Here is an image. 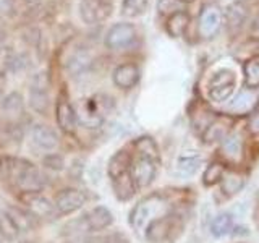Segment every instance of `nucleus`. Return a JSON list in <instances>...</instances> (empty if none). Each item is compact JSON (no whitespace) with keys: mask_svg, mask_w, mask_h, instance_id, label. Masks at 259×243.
Returning <instances> with one entry per match:
<instances>
[{"mask_svg":"<svg viewBox=\"0 0 259 243\" xmlns=\"http://www.w3.org/2000/svg\"><path fill=\"white\" fill-rule=\"evenodd\" d=\"M0 172L7 180L13 182L23 191H40L44 180L32 162L20 157L0 159Z\"/></svg>","mask_w":259,"mask_h":243,"instance_id":"nucleus-1","label":"nucleus"},{"mask_svg":"<svg viewBox=\"0 0 259 243\" xmlns=\"http://www.w3.org/2000/svg\"><path fill=\"white\" fill-rule=\"evenodd\" d=\"M112 107L113 101L109 96L96 94L81 104L79 113H76L78 122L88 128H97L104 122L105 115L112 110Z\"/></svg>","mask_w":259,"mask_h":243,"instance_id":"nucleus-2","label":"nucleus"},{"mask_svg":"<svg viewBox=\"0 0 259 243\" xmlns=\"http://www.w3.org/2000/svg\"><path fill=\"white\" fill-rule=\"evenodd\" d=\"M162 209H164V201L159 196L154 194V196L146 198L133 208L132 214H130V224L135 230H143L154 219L159 217Z\"/></svg>","mask_w":259,"mask_h":243,"instance_id":"nucleus-3","label":"nucleus"},{"mask_svg":"<svg viewBox=\"0 0 259 243\" xmlns=\"http://www.w3.org/2000/svg\"><path fill=\"white\" fill-rule=\"evenodd\" d=\"M235 73L232 70H219L209 83V97L214 102H224L232 96L235 89Z\"/></svg>","mask_w":259,"mask_h":243,"instance_id":"nucleus-4","label":"nucleus"},{"mask_svg":"<svg viewBox=\"0 0 259 243\" xmlns=\"http://www.w3.org/2000/svg\"><path fill=\"white\" fill-rule=\"evenodd\" d=\"M157 162L159 160L146 156H140L132 162L130 174L133 177L136 188H146V186H149L152 183L157 174Z\"/></svg>","mask_w":259,"mask_h":243,"instance_id":"nucleus-5","label":"nucleus"},{"mask_svg":"<svg viewBox=\"0 0 259 243\" xmlns=\"http://www.w3.org/2000/svg\"><path fill=\"white\" fill-rule=\"evenodd\" d=\"M136 39V29L130 23H117L105 34V46L110 51H121L130 47Z\"/></svg>","mask_w":259,"mask_h":243,"instance_id":"nucleus-6","label":"nucleus"},{"mask_svg":"<svg viewBox=\"0 0 259 243\" xmlns=\"http://www.w3.org/2000/svg\"><path fill=\"white\" fill-rule=\"evenodd\" d=\"M112 13L110 0H81L79 16L86 24H97L107 20Z\"/></svg>","mask_w":259,"mask_h":243,"instance_id":"nucleus-7","label":"nucleus"},{"mask_svg":"<svg viewBox=\"0 0 259 243\" xmlns=\"http://www.w3.org/2000/svg\"><path fill=\"white\" fill-rule=\"evenodd\" d=\"M222 24V12L217 5H207L202 8L199 15V23H198V31L201 37L210 39L214 37Z\"/></svg>","mask_w":259,"mask_h":243,"instance_id":"nucleus-8","label":"nucleus"},{"mask_svg":"<svg viewBox=\"0 0 259 243\" xmlns=\"http://www.w3.org/2000/svg\"><path fill=\"white\" fill-rule=\"evenodd\" d=\"M88 201L84 191L76 188H65L55 196V208L60 214H71L81 209Z\"/></svg>","mask_w":259,"mask_h":243,"instance_id":"nucleus-9","label":"nucleus"},{"mask_svg":"<svg viewBox=\"0 0 259 243\" xmlns=\"http://www.w3.org/2000/svg\"><path fill=\"white\" fill-rule=\"evenodd\" d=\"M20 201L36 217H51L55 211L52 202L46 196H42L39 191H21Z\"/></svg>","mask_w":259,"mask_h":243,"instance_id":"nucleus-10","label":"nucleus"},{"mask_svg":"<svg viewBox=\"0 0 259 243\" xmlns=\"http://www.w3.org/2000/svg\"><path fill=\"white\" fill-rule=\"evenodd\" d=\"M55 118L57 125H59L65 133H73L78 127V115L73 105L68 102V99H65L63 96L59 97L55 107Z\"/></svg>","mask_w":259,"mask_h":243,"instance_id":"nucleus-11","label":"nucleus"},{"mask_svg":"<svg viewBox=\"0 0 259 243\" xmlns=\"http://www.w3.org/2000/svg\"><path fill=\"white\" fill-rule=\"evenodd\" d=\"M113 222V216L105 206H96L84 216L83 224L88 232H99L110 227Z\"/></svg>","mask_w":259,"mask_h":243,"instance_id":"nucleus-12","label":"nucleus"},{"mask_svg":"<svg viewBox=\"0 0 259 243\" xmlns=\"http://www.w3.org/2000/svg\"><path fill=\"white\" fill-rule=\"evenodd\" d=\"M113 83L120 89H132L140 81V68L135 63H123L113 70Z\"/></svg>","mask_w":259,"mask_h":243,"instance_id":"nucleus-13","label":"nucleus"},{"mask_svg":"<svg viewBox=\"0 0 259 243\" xmlns=\"http://www.w3.org/2000/svg\"><path fill=\"white\" fill-rule=\"evenodd\" d=\"M256 104H257V94L248 88L235 96V99L227 107V112L233 113V115H245V113L254 110Z\"/></svg>","mask_w":259,"mask_h":243,"instance_id":"nucleus-14","label":"nucleus"},{"mask_svg":"<svg viewBox=\"0 0 259 243\" xmlns=\"http://www.w3.org/2000/svg\"><path fill=\"white\" fill-rule=\"evenodd\" d=\"M248 7L245 2L237 0L227 8V28L230 32H238L248 20Z\"/></svg>","mask_w":259,"mask_h":243,"instance_id":"nucleus-15","label":"nucleus"},{"mask_svg":"<svg viewBox=\"0 0 259 243\" xmlns=\"http://www.w3.org/2000/svg\"><path fill=\"white\" fill-rule=\"evenodd\" d=\"M170 219L168 217H157L146 227V240L151 243H162L167 240L170 233Z\"/></svg>","mask_w":259,"mask_h":243,"instance_id":"nucleus-16","label":"nucleus"},{"mask_svg":"<svg viewBox=\"0 0 259 243\" xmlns=\"http://www.w3.org/2000/svg\"><path fill=\"white\" fill-rule=\"evenodd\" d=\"M32 141L42 149H54L59 144V135L47 125H36L32 128Z\"/></svg>","mask_w":259,"mask_h":243,"instance_id":"nucleus-17","label":"nucleus"},{"mask_svg":"<svg viewBox=\"0 0 259 243\" xmlns=\"http://www.w3.org/2000/svg\"><path fill=\"white\" fill-rule=\"evenodd\" d=\"M130 167H132V157H130V154L126 151L115 152L110 157L109 166H107V174L110 177V180L130 172Z\"/></svg>","mask_w":259,"mask_h":243,"instance_id":"nucleus-18","label":"nucleus"},{"mask_svg":"<svg viewBox=\"0 0 259 243\" xmlns=\"http://www.w3.org/2000/svg\"><path fill=\"white\" fill-rule=\"evenodd\" d=\"M112 186H113V191H115V196L120 201H128L130 198H133V194L136 191V185H135L133 177L130 172L113 178Z\"/></svg>","mask_w":259,"mask_h":243,"instance_id":"nucleus-19","label":"nucleus"},{"mask_svg":"<svg viewBox=\"0 0 259 243\" xmlns=\"http://www.w3.org/2000/svg\"><path fill=\"white\" fill-rule=\"evenodd\" d=\"M91 62H93V59H91V55H89V52L83 51V49H79V51L73 52L68 57L67 70L71 73L73 76H76V75H79V73L86 71L89 67H91Z\"/></svg>","mask_w":259,"mask_h":243,"instance_id":"nucleus-20","label":"nucleus"},{"mask_svg":"<svg viewBox=\"0 0 259 243\" xmlns=\"http://www.w3.org/2000/svg\"><path fill=\"white\" fill-rule=\"evenodd\" d=\"M233 229H235V219L229 213L217 214L212 219V222H210V233H212L214 237H217V238L225 237V235L232 233Z\"/></svg>","mask_w":259,"mask_h":243,"instance_id":"nucleus-21","label":"nucleus"},{"mask_svg":"<svg viewBox=\"0 0 259 243\" xmlns=\"http://www.w3.org/2000/svg\"><path fill=\"white\" fill-rule=\"evenodd\" d=\"M5 211L8 213V216L13 219V222L20 229V232H28V230H32L36 227V217L32 216L29 211H23V209L15 208V206L7 208Z\"/></svg>","mask_w":259,"mask_h":243,"instance_id":"nucleus-22","label":"nucleus"},{"mask_svg":"<svg viewBox=\"0 0 259 243\" xmlns=\"http://www.w3.org/2000/svg\"><path fill=\"white\" fill-rule=\"evenodd\" d=\"M190 24V15L186 12H175L167 20V32L172 37H180L185 34Z\"/></svg>","mask_w":259,"mask_h":243,"instance_id":"nucleus-23","label":"nucleus"},{"mask_svg":"<svg viewBox=\"0 0 259 243\" xmlns=\"http://www.w3.org/2000/svg\"><path fill=\"white\" fill-rule=\"evenodd\" d=\"M201 167V157L198 152H185L177 159V169L185 175H193L196 174Z\"/></svg>","mask_w":259,"mask_h":243,"instance_id":"nucleus-24","label":"nucleus"},{"mask_svg":"<svg viewBox=\"0 0 259 243\" xmlns=\"http://www.w3.org/2000/svg\"><path fill=\"white\" fill-rule=\"evenodd\" d=\"M221 183H222V191L227 196H233V194H237L238 191L243 190V186H245V177L232 170V172L224 174Z\"/></svg>","mask_w":259,"mask_h":243,"instance_id":"nucleus-25","label":"nucleus"},{"mask_svg":"<svg viewBox=\"0 0 259 243\" xmlns=\"http://www.w3.org/2000/svg\"><path fill=\"white\" fill-rule=\"evenodd\" d=\"M20 235V229L8 216L5 209H0V237L7 241H15Z\"/></svg>","mask_w":259,"mask_h":243,"instance_id":"nucleus-26","label":"nucleus"},{"mask_svg":"<svg viewBox=\"0 0 259 243\" xmlns=\"http://www.w3.org/2000/svg\"><path fill=\"white\" fill-rule=\"evenodd\" d=\"M229 136V125L224 120H215L210 122L207 128L204 130V141L206 143H214V141H224Z\"/></svg>","mask_w":259,"mask_h":243,"instance_id":"nucleus-27","label":"nucleus"},{"mask_svg":"<svg viewBox=\"0 0 259 243\" xmlns=\"http://www.w3.org/2000/svg\"><path fill=\"white\" fill-rule=\"evenodd\" d=\"M222 154L230 160L241 157V138L238 135H229L222 143Z\"/></svg>","mask_w":259,"mask_h":243,"instance_id":"nucleus-28","label":"nucleus"},{"mask_svg":"<svg viewBox=\"0 0 259 243\" xmlns=\"http://www.w3.org/2000/svg\"><path fill=\"white\" fill-rule=\"evenodd\" d=\"M245 71V83L248 88H259V57L249 59L243 65Z\"/></svg>","mask_w":259,"mask_h":243,"instance_id":"nucleus-29","label":"nucleus"},{"mask_svg":"<svg viewBox=\"0 0 259 243\" xmlns=\"http://www.w3.org/2000/svg\"><path fill=\"white\" fill-rule=\"evenodd\" d=\"M135 148L138 152H140V156H146V157L159 160V149H157V144L154 143L152 138H149V136L140 138V140L135 141Z\"/></svg>","mask_w":259,"mask_h":243,"instance_id":"nucleus-30","label":"nucleus"},{"mask_svg":"<svg viewBox=\"0 0 259 243\" xmlns=\"http://www.w3.org/2000/svg\"><path fill=\"white\" fill-rule=\"evenodd\" d=\"M148 0H123L121 2V15L126 18H136L146 12Z\"/></svg>","mask_w":259,"mask_h":243,"instance_id":"nucleus-31","label":"nucleus"},{"mask_svg":"<svg viewBox=\"0 0 259 243\" xmlns=\"http://www.w3.org/2000/svg\"><path fill=\"white\" fill-rule=\"evenodd\" d=\"M2 109L8 113V115H18L23 112V97L20 93H10L5 96L2 102Z\"/></svg>","mask_w":259,"mask_h":243,"instance_id":"nucleus-32","label":"nucleus"},{"mask_svg":"<svg viewBox=\"0 0 259 243\" xmlns=\"http://www.w3.org/2000/svg\"><path fill=\"white\" fill-rule=\"evenodd\" d=\"M29 104L39 113H44L49 107V91H37L29 89Z\"/></svg>","mask_w":259,"mask_h":243,"instance_id":"nucleus-33","label":"nucleus"},{"mask_svg":"<svg viewBox=\"0 0 259 243\" xmlns=\"http://www.w3.org/2000/svg\"><path fill=\"white\" fill-rule=\"evenodd\" d=\"M15 59H16V55L12 47H8V46L0 47V76H5L8 71L13 70Z\"/></svg>","mask_w":259,"mask_h":243,"instance_id":"nucleus-34","label":"nucleus"},{"mask_svg":"<svg viewBox=\"0 0 259 243\" xmlns=\"http://www.w3.org/2000/svg\"><path fill=\"white\" fill-rule=\"evenodd\" d=\"M222 177H224V166L219 164V162H212V164L207 166V169L204 170L202 182H204V185L210 186V185H215L217 182H221Z\"/></svg>","mask_w":259,"mask_h":243,"instance_id":"nucleus-35","label":"nucleus"},{"mask_svg":"<svg viewBox=\"0 0 259 243\" xmlns=\"http://www.w3.org/2000/svg\"><path fill=\"white\" fill-rule=\"evenodd\" d=\"M44 167L54 170V172H60V170L65 169V159L60 156V154H47V156L42 159Z\"/></svg>","mask_w":259,"mask_h":243,"instance_id":"nucleus-36","label":"nucleus"},{"mask_svg":"<svg viewBox=\"0 0 259 243\" xmlns=\"http://www.w3.org/2000/svg\"><path fill=\"white\" fill-rule=\"evenodd\" d=\"M175 5H177V0H159V12L160 13H168L170 10H175Z\"/></svg>","mask_w":259,"mask_h":243,"instance_id":"nucleus-37","label":"nucleus"},{"mask_svg":"<svg viewBox=\"0 0 259 243\" xmlns=\"http://www.w3.org/2000/svg\"><path fill=\"white\" fill-rule=\"evenodd\" d=\"M249 132L251 133H254V135H259V110L254 113L253 117H251V120H249Z\"/></svg>","mask_w":259,"mask_h":243,"instance_id":"nucleus-38","label":"nucleus"},{"mask_svg":"<svg viewBox=\"0 0 259 243\" xmlns=\"http://www.w3.org/2000/svg\"><path fill=\"white\" fill-rule=\"evenodd\" d=\"M251 34H253V37L259 39V16L253 21V26H251Z\"/></svg>","mask_w":259,"mask_h":243,"instance_id":"nucleus-39","label":"nucleus"},{"mask_svg":"<svg viewBox=\"0 0 259 243\" xmlns=\"http://www.w3.org/2000/svg\"><path fill=\"white\" fill-rule=\"evenodd\" d=\"M24 2H26V4H31V5H36V4L40 2V0H24Z\"/></svg>","mask_w":259,"mask_h":243,"instance_id":"nucleus-40","label":"nucleus"},{"mask_svg":"<svg viewBox=\"0 0 259 243\" xmlns=\"http://www.w3.org/2000/svg\"><path fill=\"white\" fill-rule=\"evenodd\" d=\"M23 243H29V241H23Z\"/></svg>","mask_w":259,"mask_h":243,"instance_id":"nucleus-41","label":"nucleus"}]
</instances>
